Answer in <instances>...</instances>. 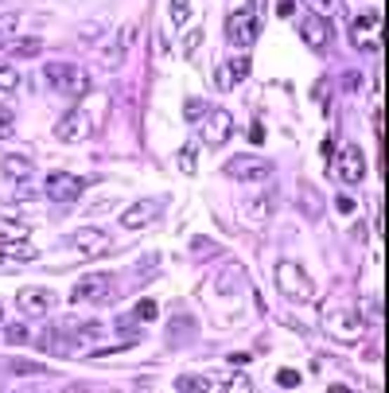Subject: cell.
Returning <instances> with one entry per match:
<instances>
[{
	"label": "cell",
	"mask_w": 389,
	"mask_h": 393,
	"mask_svg": "<svg viewBox=\"0 0 389 393\" xmlns=\"http://www.w3.org/2000/svg\"><path fill=\"white\" fill-rule=\"evenodd\" d=\"M176 389H183V393H203V389H211V382H206V378H179L176 382Z\"/></svg>",
	"instance_id": "cell-27"
},
{
	"label": "cell",
	"mask_w": 389,
	"mask_h": 393,
	"mask_svg": "<svg viewBox=\"0 0 389 393\" xmlns=\"http://www.w3.org/2000/svg\"><path fill=\"white\" fill-rule=\"evenodd\" d=\"M12 133H16V117H12V109L0 105V141H8Z\"/></svg>",
	"instance_id": "cell-30"
},
{
	"label": "cell",
	"mask_w": 389,
	"mask_h": 393,
	"mask_svg": "<svg viewBox=\"0 0 389 393\" xmlns=\"http://www.w3.org/2000/svg\"><path fill=\"white\" fill-rule=\"evenodd\" d=\"M90 133H93V121L86 109H70L67 117H59V125H55V141H62V144H78Z\"/></svg>",
	"instance_id": "cell-5"
},
{
	"label": "cell",
	"mask_w": 389,
	"mask_h": 393,
	"mask_svg": "<svg viewBox=\"0 0 389 393\" xmlns=\"http://www.w3.org/2000/svg\"><path fill=\"white\" fill-rule=\"evenodd\" d=\"M335 176L343 179V183H358V179L366 176V164H362V152L355 148V144H347V148L338 152L335 160Z\"/></svg>",
	"instance_id": "cell-12"
},
{
	"label": "cell",
	"mask_w": 389,
	"mask_h": 393,
	"mask_svg": "<svg viewBox=\"0 0 389 393\" xmlns=\"http://www.w3.org/2000/svg\"><path fill=\"white\" fill-rule=\"evenodd\" d=\"M315 8H335V0H312Z\"/></svg>",
	"instance_id": "cell-38"
},
{
	"label": "cell",
	"mask_w": 389,
	"mask_h": 393,
	"mask_svg": "<svg viewBox=\"0 0 389 393\" xmlns=\"http://www.w3.org/2000/svg\"><path fill=\"white\" fill-rule=\"evenodd\" d=\"M242 281H246V276H242V269H226V273H222V281H218V292H234V288H242Z\"/></svg>",
	"instance_id": "cell-25"
},
{
	"label": "cell",
	"mask_w": 389,
	"mask_h": 393,
	"mask_svg": "<svg viewBox=\"0 0 389 393\" xmlns=\"http://www.w3.org/2000/svg\"><path fill=\"white\" fill-rule=\"evenodd\" d=\"M0 319H4V316H0Z\"/></svg>",
	"instance_id": "cell-39"
},
{
	"label": "cell",
	"mask_w": 389,
	"mask_h": 393,
	"mask_svg": "<svg viewBox=\"0 0 389 393\" xmlns=\"http://www.w3.org/2000/svg\"><path fill=\"white\" fill-rule=\"evenodd\" d=\"M277 12H280V16H292V12H296V4H292V0H280Z\"/></svg>",
	"instance_id": "cell-36"
},
{
	"label": "cell",
	"mask_w": 389,
	"mask_h": 393,
	"mask_svg": "<svg viewBox=\"0 0 389 393\" xmlns=\"http://www.w3.org/2000/svg\"><path fill=\"white\" fill-rule=\"evenodd\" d=\"M226 35H230V43H237V47H253L257 35H261V16H257V12L234 8L230 20H226Z\"/></svg>",
	"instance_id": "cell-3"
},
{
	"label": "cell",
	"mask_w": 389,
	"mask_h": 393,
	"mask_svg": "<svg viewBox=\"0 0 389 393\" xmlns=\"http://www.w3.org/2000/svg\"><path fill=\"white\" fill-rule=\"evenodd\" d=\"M191 250L199 253V257H214V242H203V238H194V242H191Z\"/></svg>",
	"instance_id": "cell-33"
},
{
	"label": "cell",
	"mask_w": 389,
	"mask_h": 393,
	"mask_svg": "<svg viewBox=\"0 0 389 393\" xmlns=\"http://www.w3.org/2000/svg\"><path fill=\"white\" fill-rule=\"evenodd\" d=\"M323 331L338 343H358L362 339V319L355 311H335V316H323Z\"/></svg>",
	"instance_id": "cell-6"
},
{
	"label": "cell",
	"mask_w": 389,
	"mask_h": 393,
	"mask_svg": "<svg viewBox=\"0 0 389 393\" xmlns=\"http://www.w3.org/2000/svg\"><path fill=\"white\" fill-rule=\"evenodd\" d=\"M160 210H164V199H144V202H136V207H128L125 214H121V226L140 230V226H148L152 218H160Z\"/></svg>",
	"instance_id": "cell-13"
},
{
	"label": "cell",
	"mask_w": 389,
	"mask_h": 393,
	"mask_svg": "<svg viewBox=\"0 0 389 393\" xmlns=\"http://www.w3.org/2000/svg\"><path fill=\"white\" fill-rule=\"evenodd\" d=\"M82 187H86V179H78L74 172H51L47 183H43V195L55 199V202H70V199L82 195Z\"/></svg>",
	"instance_id": "cell-8"
},
{
	"label": "cell",
	"mask_w": 389,
	"mask_h": 393,
	"mask_svg": "<svg viewBox=\"0 0 389 393\" xmlns=\"http://www.w3.org/2000/svg\"><path fill=\"white\" fill-rule=\"evenodd\" d=\"M191 20V0H171V24L183 27Z\"/></svg>",
	"instance_id": "cell-26"
},
{
	"label": "cell",
	"mask_w": 389,
	"mask_h": 393,
	"mask_svg": "<svg viewBox=\"0 0 389 393\" xmlns=\"http://www.w3.org/2000/svg\"><path fill=\"white\" fill-rule=\"evenodd\" d=\"M43 78H47L51 90L67 94V98H86V94H90V70L74 67V63H47Z\"/></svg>",
	"instance_id": "cell-1"
},
{
	"label": "cell",
	"mask_w": 389,
	"mask_h": 393,
	"mask_svg": "<svg viewBox=\"0 0 389 393\" xmlns=\"http://www.w3.org/2000/svg\"><path fill=\"white\" fill-rule=\"evenodd\" d=\"M133 39H136V27H133V24H128V27H125V32H121V39H117V47H113V55H110V67H117V63H121V59H125V51H128V47H133Z\"/></svg>",
	"instance_id": "cell-19"
},
{
	"label": "cell",
	"mask_w": 389,
	"mask_h": 393,
	"mask_svg": "<svg viewBox=\"0 0 389 393\" xmlns=\"http://www.w3.org/2000/svg\"><path fill=\"white\" fill-rule=\"evenodd\" d=\"M24 339H27V327H20V323H16V327H8V343H12V347L24 343Z\"/></svg>",
	"instance_id": "cell-34"
},
{
	"label": "cell",
	"mask_w": 389,
	"mask_h": 393,
	"mask_svg": "<svg viewBox=\"0 0 389 393\" xmlns=\"http://www.w3.org/2000/svg\"><path fill=\"white\" fill-rule=\"evenodd\" d=\"M113 296V281L105 273H90V276H82L74 285V292H70V300L74 304H86V300H110Z\"/></svg>",
	"instance_id": "cell-10"
},
{
	"label": "cell",
	"mask_w": 389,
	"mask_h": 393,
	"mask_svg": "<svg viewBox=\"0 0 389 393\" xmlns=\"http://www.w3.org/2000/svg\"><path fill=\"white\" fill-rule=\"evenodd\" d=\"M249 141H253V144H261V141H265V129H261V121H253V129H249Z\"/></svg>",
	"instance_id": "cell-35"
},
{
	"label": "cell",
	"mask_w": 389,
	"mask_h": 393,
	"mask_svg": "<svg viewBox=\"0 0 389 393\" xmlns=\"http://www.w3.org/2000/svg\"><path fill=\"white\" fill-rule=\"evenodd\" d=\"M199 43H203V27H191V32H187V39H183V55H187V59H194V55H199Z\"/></svg>",
	"instance_id": "cell-29"
},
{
	"label": "cell",
	"mask_w": 389,
	"mask_h": 393,
	"mask_svg": "<svg viewBox=\"0 0 389 393\" xmlns=\"http://www.w3.org/2000/svg\"><path fill=\"white\" fill-rule=\"evenodd\" d=\"M16 308L24 311V316H47V311L55 308V292L51 288H20Z\"/></svg>",
	"instance_id": "cell-11"
},
{
	"label": "cell",
	"mask_w": 389,
	"mask_h": 393,
	"mask_svg": "<svg viewBox=\"0 0 389 393\" xmlns=\"http://www.w3.org/2000/svg\"><path fill=\"white\" fill-rule=\"evenodd\" d=\"M246 75H249V59H246V55H237L234 63H226V67L218 70V86H226V90H230V86L242 82Z\"/></svg>",
	"instance_id": "cell-17"
},
{
	"label": "cell",
	"mask_w": 389,
	"mask_h": 393,
	"mask_svg": "<svg viewBox=\"0 0 389 393\" xmlns=\"http://www.w3.org/2000/svg\"><path fill=\"white\" fill-rule=\"evenodd\" d=\"M24 238H27V222H16V226L4 222V226H0V245L4 242H24Z\"/></svg>",
	"instance_id": "cell-21"
},
{
	"label": "cell",
	"mask_w": 389,
	"mask_h": 393,
	"mask_svg": "<svg viewBox=\"0 0 389 393\" xmlns=\"http://www.w3.org/2000/svg\"><path fill=\"white\" fill-rule=\"evenodd\" d=\"M277 385H280V389H296V385H300V370H280Z\"/></svg>",
	"instance_id": "cell-31"
},
{
	"label": "cell",
	"mask_w": 389,
	"mask_h": 393,
	"mask_svg": "<svg viewBox=\"0 0 389 393\" xmlns=\"http://www.w3.org/2000/svg\"><path fill=\"white\" fill-rule=\"evenodd\" d=\"M300 35H304L308 47H327L331 39V24L323 16H304V24H300Z\"/></svg>",
	"instance_id": "cell-14"
},
{
	"label": "cell",
	"mask_w": 389,
	"mask_h": 393,
	"mask_svg": "<svg viewBox=\"0 0 389 393\" xmlns=\"http://www.w3.org/2000/svg\"><path fill=\"white\" fill-rule=\"evenodd\" d=\"M8 51L16 55V59H27V55H39L43 43H39V39H12V43H8Z\"/></svg>",
	"instance_id": "cell-20"
},
{
	"label": "cell",
	"mask_w": 389,
	"mask_h": 393,
	"mask_svg": "<svg viewBox=\"0 0 389 393\" xmlns=\"http://www.w3.org/2000/svg\"><path fill=\"white\" fill-rule=\"evenodd\" d=\"M277 285H280V292H284L288 300H296V304L312 300V292H315L312 276H308L296 261H280V265H277Z\"/></svg>",
	"instance_id": "cell-2"
},
{
	"label": "cell",
	"mask_w": 389,
	"mask_h": 393,
	"mask_svg": "<svg viewBox=\"0 0 389 393\" xmlns=\"http://www.w3.org/2000/svg\"><path fill=\"white\" fill-rule=\"evenodd\" d=\"M335 207H338V210H343V214H350V210H355V202H350V199H347V195H343V199H338V202H335Z\"/></svg>",
	"instance_id": "cell-37"
},
{
	"label": "cell",
	"mask_w": 389,
	"mask_h": 393,
	"mask_svg": "<svg viewBox=\"0 0 389 393\" xmlns=\"http://www.w3.org/2000/svg\"><path fill=\"white\" fill-rule=\"evenodd\" d=\"M374 27H378V12H366V16H358V20H355V27H350V32H355V47H358V43H362L366 51H374V47H378V43L370 39V32H374Z\"/></svg>",
	"instance_id": "cell-16"
},
{
	"label": "cell",
	"mask_w": 389,
	"mask_h": 393,
	"mask_svg": "<svg viewBox=\"0 0 389 393\" xmlns=\"http://www.w3.org/2000/svg\"><path fill=\"white\" fill-rule=\"evenodd\" d=\"M0 172H4L8 179H27V176H32V160H27V156H4Z\"/></svg>",
	"instance_id": "cell-18"
},
{
	"label": "cell",
	"mask_w": 389,
	"mask_h": 393,
	"mask_svg": "<svg viewBox=\"0 0 389 393\" xmlns=\"http://www.w3.org/2000/svg\"><path fill=\"white\" fill-rule=\"evenodd\" d=\"M156 300H136V308H133V316H136V323H152L156 319Z\"/></svg>",
	"instance_id": "cell-24"
},
{
	"label": "cell",
	"mask_w": 389,
	"mask_h": 393,
	"mask_svg": "<svg viewBox=\"0 0 389 393\" xmlns=\"http://www.w3.org/2000/svg\"><path fill=\"white\" fill-rule=\"evenodd\" d=\"M16 86H20V70L0 63V90H16Z\"/></svg>",
	"instance_id": "cell-28"
},
{
	"label": "cell",
	"mask_w": 389,
	"mask_h": 393,
	"mask_svg": "<svg viewBox=\"0 0 389 393\" xmlns=\"http://www.w3.org/2000/svg\"><path fill=\"white\" fill-rule=\"evenodd\" d=\"M67 245H74L78 257H102V253L110 250V234L98 230V226H82V230H74V234L67 238Z\"/></svg>",
	"instance_id": "cell-9"
},
{
	"label": "cell",
	"mask_w": 389,
	"mask_h": 393,
	"mask_svg": "<svg viewBox=\"0 0 389 393\" xmlns=\"http://www.w3.org/2000/svg\"><path fill=\"white\" fill-rule=\"evenodd\" d=\"M194 152H199V148H194V144H183V148H179V172H183V176H194V167H199V164H194Z\"/></svg>",
	"instance_id": "cell-23"
},
{
	"label": "cell",
	"mask_w": 389,
	"mask_h": 393,
	"mask_svg": "<svg viewBox=\"0 0 389 393\" xmlns=\"http://www.w3.org/2000/svg\"><path fill=\"white\" fill-rule=\"evenodd\" d=\"M222 172H226L230 179H242V183H261V179L272 172V164L269 160H257V156H234Z\"/></svg>",
	"instance_id": "cell-7"
},
{
	"label": "cell",
	"mask_w": 389,
	"mask_h": 393,
	"mask_svg": "<svg viewBox=\"0 0 389 393\" xmlns=\"http://www.w3.org/2000/svg\"><path fill=\"white\" fill-rule=\"evenodd\" d=\"M16 24H20V20L12 16V12H0V47H8V43H12V35H16Z\"/></svg>",
	"instance_id": "cell-22"
},
{
	"label": "cell",
	"mask_w": 389,
	"mask_h": 393,
	"mask_svg": "<svg viewBox=\"0 0 389 393\" xmlns=\"http://www.w3.org/2000/svg\"><path fill=\"white\" fill-rule=\"evenodd\" d=\"M230 133H234V113L222 105H211L203 117V144H211V148H222V144L230 141Z\"/></svg>",
	"instance_id": "cell-4"
},
{
	"label": "cell",
	"mask_w": 389,
	"mask_h": 393,
	"mask_svg": "<svg viewBox=\"0 0 389 393\" xmlns=\"http://www.w3.org/2000/svg\"><path fill=\"white\" fill-rule=\"evenodd\" d=\"M206 109H211V105H206V101L191 98V101H187V117H191V121H199V117H206Z\"/></svg>",
	"instance_id": "cell-32"
},
{
	"label": "cell",
	"mask_w": 389,
	"mask_h": 393,
	"mask_svg": "<svg viewBox=\"0 0 389 393\" xmlns=\"http://www.w3.org/2000/svg\"><path fill=\"white\" fill-rule=\"evenodd\" d=\"M35 257H39V253H35L27 242H4L0 245V265H16V261L27 265V261H35Z\"/></svg>",
	"instance_id": "cell-15"
}]
</instances>
